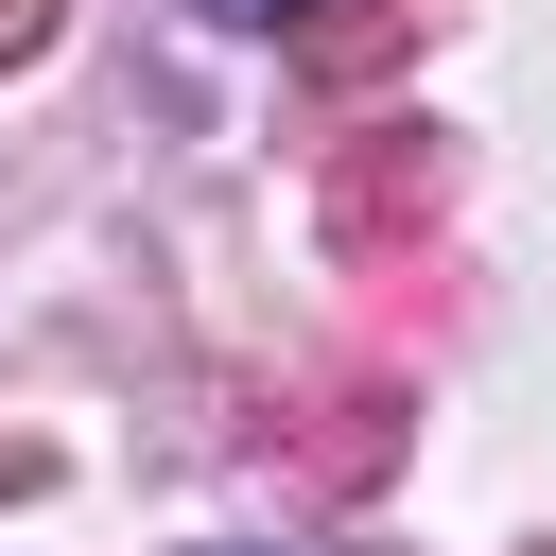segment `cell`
<instances>
[{"instance_id":"obj_1","label":"cell","mask_w":556,"mask_h":556,"mask_svg":"<svg viewBox=\"0 0 556 556\" xmlns=\"http://www.w3.org/2000/svg\"><path fill=\"white\" fill-rule=\"evenodd\" d=\"M400 35H417V0H330V17H295V70H313V87H365Z\"/></svg>"},{"instance_id":"obj_2","label":"cell","mask_w":556,"mask_h":556,"mask_svg":"<svg viewBox=\"0 0 556 556\" xmlns=\"http://www.w3.org/2000/svg\"><path fill=\"white\" fill-rule=\"evenodd\" d=\"M35 35H52V0H0V52H35Z\"/></svg>"},{"instance_id":"obj_3","label":"cell","mask_w":556,"mask_h":556,"mask_svg":"<svg viewBox=\"0 0 556 556\" xmlns=\"http://www.w3.org/2000/svg\"><path fill=\"white\" fill-rule=\"evenodd\" d=\"M208 17H295V0H208Z\"/></svg>"}]
</instances>
